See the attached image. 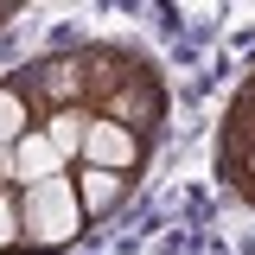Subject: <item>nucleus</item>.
<instances>
[{"label": "nucleus", "instance_id": "nucleus-1", "mask_svg": "<svg viewBox=\"0 0 255 255\" xmlns=\"http://www.w3.org/2000/svg\"><path fill=\"white\" fill-rule=\"evenodd\" d=\"M77 58H83V90H90V115L102 122H122L134 134H153L166 128V77H159V64L147 51H134L122 38H90V45H77Z\"/></svg>", "mask_w": 255, "mask_h": 255}, {"label": "nucleus", "instance_id": "nucleus-2", "mask_svg": "<svg viewBox=\"0 0 255 255\" xmlns=\"http://www.w3.org/2000/svg\"><path fill=\"white\" fill-rule=\"evenodd\" d=\"M83 236H90V217L77 204L70 172L19 185V249L26 255H64V249H77Z\"/></svg>", "mask_w": 255, "mask_h": 255}, {"label": "nucleus", "instance_id": "nucleus-3", "mask_svg": "<svg viewBox=\"0 0 255 255\" xmlns=\"http://www.w3.org/2000/svg\"><path fill=\"white\" fill-rule=\"evenodd\" d=\"M153 147H159L153 134H134V128L96 115L90 134H83V159H77V166H102V172H128V179H140L147 159H153Z\"/></svg>", "mask_w": 255, "mask_h": 255}, {"label": "nucleus", "instance_id": "nucleus-4", "mask_svg": "<svg viewBox=\"0 0 255 255\" xmlns=\"http://www.w3.org/2000/svg\"><path fill=\"white\" fill-rule=\"evenodd\" d=\"M70 185H77V204H83V217H90V230H96V223H109L115 211H128V198L140 191V179H128V172H102V166H77Z\"/></svg>", "mask_w": 255, "mask_h": 255}, {"label": "nucleus", "instance_id": "nucleus-5", "mask_svg": "<svg viewBox=\"0 0 255 255\" xmlns=\"http://www.w3.org/2000/svg\"><path fill=\"white\" fill-rule=\"evenodd\" d=\"M6 166H13V185H38V179H58V172H70V166H64V153L45 140V128H26V134L13 140Z\"/></svg>", "mask_w": 255, "mask_h": 255}, {"label": "nucleus", "instance_id": "nucleus-6", "mask_svg": "<svg viewBox=\"0 0 255 255\" xmlns=\"http://www.w3.org/2000/svg\"><path fill=\"white\" fill-rule=\"evenodd\" d=\"M90 109H51V115H38V128H45V140L64 153V166H77L83 159V134H90Z\"/></svg>", "mask_w": 255, "mask_h": 255}, {"label": "nucleus", "instance_id": "nucleus-7", "mask_svg": "<svg viewBox=\"0 0 255 255\" xmlns=\"http://www.w3.org/2000/svg\"><path fill=\"white\" fill-rule=\"evenodd\" d=\"M26 128H38V115H32L26 90H19V83H13V70H6V77H0V159L13 153V140H19Z\"/></svg>", "mask_w": 255, "mask_h": 255}, {"label": "nucleus", "instance_id": "nucleus-8", "mask_svg": "<svg viewBox=\"0 0 255 255\" xmlns=\"http://www.w3.org/2000/svg\"><path fill=\"white\" fill-rule=\"evenodd\" d=\"M0 255H26L19 249V185H0Z\"/></svg>", "mask_w": 255, "mask_h": 255}, {"label": "nucleus", "instance_id": "nucleus-9", "mask_svg": "<svg viewBox=\"0 0 255 255\" xmlns=\"http://www.w3.org/2000/svg\"><path fill=\"white\" fill-rule=\"evenodd\" d=\"M6 19H19V6H13V0H0V26H6Z\"/></svg>", "mask_w": 255, "mask_h": 255}]
</instances>
